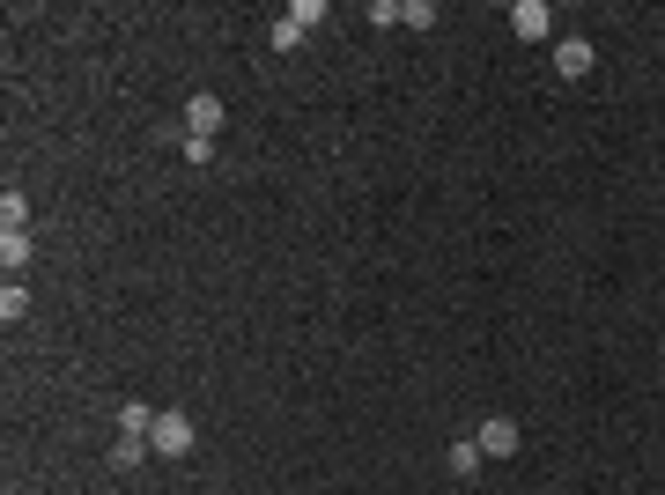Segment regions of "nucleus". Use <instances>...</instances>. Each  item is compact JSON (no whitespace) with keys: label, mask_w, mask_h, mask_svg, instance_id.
<instances>
[{"label":"nucleus","mask_w":665,"mask_h":495,"mask_svg":"<svg viewBox=\"0 0 665 495\" xmlns=\"http://www.w3.org/2000/svg\"><path fill=\"white\" fill-rule=\"evenodd\" d=\"M148 444H156L163 459H185V451H193V422H185V414H156V429H148Z\"/></svg>","instance_id":"1"},{"label":"nucleus","mask_w":665,"mask_h":495,"mask_svg":"<svg viewBox=\"0 0 665 495\" xmlns=\"http://www.w3.org/2000/svg\"><path fill=\"white\" fill-rule=\"evenodd\" d=\"M311 23H326V8H318V0H296V8L281 15V23H274V45H281V52H296V45H303V30H311Z\"/></svg>","instance_id":"2"},{"label":"nucleus","mask_w":665,"mask_h":495,"mask_svg":"<svg viewBox=\"0 0 665 495\" xmlns=\"http://www.w3.org/2000/svg\"><path fill=\"white\" fill-rule=\"evenodd\" d=\"M473 444H481V459H510V451H518L525 436H518V422H503V414H488V422H481V436H473Z\"/></svg>","instance_id":"3"},{"label":"nucleus","mask_w":665,"mask_h":495,"mask_svg":"<svg viewBox=\"0 0 665 495\" xmlns=\"http://www.w3.org/2000/svg\"><path fill=\"white\" fill-rule=\"evenodd\" d=\"M222 119H230V111H222V97H193V104H185V133H200V141H215Z\"/></svg>","instance_id":"4"},{"label":"nucleus","mask_w":665,"mask_h":495,"mask_svg":"<svg viewBox=\"0 0 665 495\" xmlns=\"http://www.w3.org/2000/svg\"><path fill=\"white\" fill-rule=\"evenodd\" d=\"M555 74L562 82H584V74H592V45H584V37H562L555 45Z\"/></svg>","instance_id":"5"},{"label":"nucleus","mask_w":665,"mask_h":495,"mask_svg":"<svg viewBox=\"0 0 665 495\" xmlns=\"http://www.w3.org/2000/svg\"><path fill=\"white\" fill-rule=\"evenodd\" d=\"M547 23H555L547 0H518V8H510V30H518V37H547Z\"/></svg>","instance_id":"6"},{"label":"nucleus","mask_w":665,"mask_h":495,"mask_svg":"<svg viewBox=\"0 0 665 495\" xmlns=\"http://www.w3.org/2000/svg\"><path fill=\"white\" fill-rule=\"evenodd\" d=\"M0 237H30V200L23 193H0Z\"/></svg>","instance_id":"7"},{"label":"nucleus","mask_w":665,"mask_h":495,"mask_svg":"<svg viewBox=\"0 0 665 495\" xmlns=\"http://www.w3.org/2000/svg\"><path fill=\"white\" fill-rule=\"evenodd\" d=\"M444 466H451V481H473V473H481V444H473V436H466V444H451Z\"/></svg>","instance_id":"8"},{"label":"nucleus","mask_w":665,"mask_h":495,"mask_svg":"<svg viewBox=\"0 0 665 495\" xmlns=\"http://www.w3.org/2000/svg\"><path fill=\"white\" fill-rule=\"evenodd\" d=\"M156 429V407H141V399H126L119 407V436H148Z\"/></svg>","instance_id":"9"},{"label":"nucleus","mask_w":665,"mask_h":495,"mask_svg":"<svg viewBox=\"0 0 665 495\" xmlns=\"http://www.w3.org/2000/svg\"><path fill=\"white\" fill-rule=\"evenodd\" d=\"M141 451H148V436H119V444H111V466H141Z\"/></svg>","instance_id":"10"},{"label":"nucleus","mask_w":665,"mask_h":495,"mask_svg":"<svg viewBox=\"0 0 665 495\" xmlns=\"http://www.w3.org/2000/svg\"><path fill=\"white\" fill-rule=\"evenodd\" d=\"M0 259H8V274H23L30 266V237H0Z\"/></svg>","instance_id":"11"},{"label":"nucleus","mask_w":665,"mask_h":495,"mask_svg":"<svg viewBox=\"0 0 665 495\" xmlns=\"http://www.w3.org/2000/svg\"><path fill=\"white\" fill-rule=\"evenodd\" d=\"M30 311V296H23V281H8V289H0V318H23Z\"/></svg>","instance_id":"12"},{"label":"nucleus","mask_w":665,"mask_h":495,"mask_svg":"<svg viewBox=\"0 0 665 495\" xmlns=\"http://www.w3.org/2000/svg\"><path fill=\"white\" fill-rule=\"evenodd\" d=\"M178 148H185V163H193V170H200L207 156H215V141H200V133H185V141H178Z\"/></svg>","instance_id":"13"}]
</instances>
